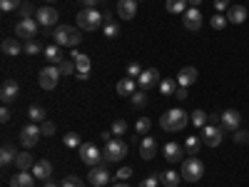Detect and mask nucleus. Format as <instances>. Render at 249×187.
Listing matches in <instances>:
<instances>
[{"label":"nucleus","mask_w":249,"mask_h":187,"mask_svg":"<svg viewBox=\"0 0 249 187\" xmlns=\"http://www.w3.org/2000/svg\"><path fill=\"white\" fill-rule=\"evenodd\" d=\"M187 122H190V115H187L182 108H172L160 117V128L164 132H182L187 128Z\"/></svg>","instance_id":"f257e3e1"},{"label":"nucleus","mask_w":249,"mask_h":187,"mask_svg":"<svg viewBox=\"0 0 249 187\" xmlns=\"http://www.w3.org/2000/svg\"><path fill=\"white\" fill-rule=\"evenodd\" d=\"M53 35H55V43H57L60 48H77V45L82 43V35H80L72 25H57Z\"/></svg>","instance_id":"f03ea898"},{"label":"nucleus","mask_w":249,"mask_h":187,"mask_svg":"<svg viewBox=\"0 0 249 187\" xmlns=\"http://www.w3.org/2000/svg\"><path fill=\"white\" fill-rule=\"evenodd\" d=\"M179 172H182V180H187V182H199L204 175V162L199 157H184Z\"/></svg>","instance_id":"7ed1b4c3"},{"label":"nucleus","mask_w":249,"mask_h":187,"mask_svg":"<svg viewBox=\"0 0 249 187\" xmlns=\"http://www.w3.org/2000/svg\"><path fill=\"white\" fill-rule=\"evenodd\" d=\"M77 25L82 30H97V28H102V13L97 8H82L77 13Z\"/></svg>","instance_id":"20e7f679"},{"label":"nucleus","mask_w":249,"mask_h":187,"mask_svg":"<svg viewBox=\"0 0 249 187\" xmlns=\"http://www.w3.org/2000/svg\"><path fill=\"white\" fill-rule=\"evenodd\" d=\"M77 150H80V160L85 162L88 168H97V165H105V155L97 150V145H95V142H82Z\"/></svg>","instance_id":"39448f33"},{"label":"nucleus","mask_w":249,"mask_h":187,"mask_svg":"<svg viewBox=\"0 0 249 187\" xmlns=\"http://www.w3.org/2000/svg\"><path fill=\"white\" fill-rule=\"evenodd\" d=\"M102 155H105V162H120L124 155H127V142L115 137L110 142H105V150H102Z\"/></svg>","instance_id":"423d86ee"},{"label":"nucleus","mask_w":249,"mask_h":187,"mask_svg":"<svg viewBox=\"0 0 249 187\" xmlns=\"http://www.w3.org/2000/svg\"><path fill=\"white\" fill-rule=\"evenodd\" d=\"M60 68L57 65H48L37 73V82H40V88L43 90H55L57 88V82H60Z\"/></svg>","instance_id":"0eeeda50"},{"label":"nucleus","mask_w":249,"mask_h":187,"mask_svg":"<svg viewBox=\"0 0 249 187\" xmlns=\"http://www.w3.org/2000/svg\"><path fill=\"white\" fill-rule=\"evenodd\" d=\"M37 20H30V18H23L20 23L15 25V37H20V40H35V35H37Z\"/></svg>","instance_id":"6e6552de"},{"label":"nucleus","mask_w":249,"mask_h":187,"mask_svg":"<svg viewBox=\"0 0 249 187\" xmlns=\"http://www.w3.org/2000/svg\"><path fill=\"white\" fill-rule=\"evenodd\" d=\"M224 140V130L217 128V125H204L202 128V142L207 145V148H219Z\"/></svg>","instance_id":"1a4fd4ad"},{"label":"nucleus","mask_w":249,"mask_h":187,"mask_svg":"<svg viewBox=\"0 0 249 187\" xmlns=\"http://www.w3.org/2000/svg\"><path fill=\"white\" fill-rule=\"evenodd\" d=\"M57 18H60V13L55 8H50V5H43V8L35 10V20L43 28H57Z\"/></svg>","instance_id":"9d476101"},{"label":"nucleus","mask_w":249,"mask_h":187,"mask_svg":"<svg viewBox=\"0 0 249 187\" xmlns=\"http://www.w3.org/2000/svg\"><path fill=\"white\" fill-rule=\"evenodd\" d=\"M160 82H162V77H160V70L157 68H150V70H142V75L137 77V85H140V90H152V88H160Z\"/></svg>","instance_id":"9b49d317"},{"label":"nucleus","mask_w":249,"mask_h":187,"mask_svg":"<svg viewBox=\"0 0 249 187\" xmlns=\"http://www.w3.org/2000/svg\"><path fill=\"white\" fill-rule=\"evenodd\" d=\"M43 137V132H40V128L33 122V125H25L23 130H20V145H23L25 150H30V148H35L37 145V140Z\"/></svg>","instance_id":"f8f14e48"},{"label":"nucleus","mask_w":249,"mask_h":187,"mask_svg":"<svg viewBox=\"0 0 249 187\" xmlns=\"http://www.w3.org/2000/svg\"><path fill=\"white\" fill-rule=\"evenodd\" d=\"M239 125H242V115L237 110H224L222 112V120H219V128L227 132H237L239 130Z\"/></svg>","instance_id":"ddd939ff"},{"label":"nucleus","mask_w":249,"mask_h":187,"mask_svg":"<svg viewBox=\"0 0 249 187\" xmlns=\"http://www.w3.org/2000/svg\"><path fill=\"white\" fill-rule=\"evenodd\" d=\"M88 180H90V185H92V187H105V185L112 180V175L107 172L105 165H97V168H90Z\"/></svg>","instance_id":"4468645a"},{"label":"nucleus","mask_w":249,"mask_h":187,"mask_svg":"<svg viewBox=\"0 0 249 187\" xmlns=\"http://www.w3.org/2000/svg\"><path fill=\"white\" fill-rule=\"evenodd\" d=\"M182 23H184V28H187V30L197 33V30L202 28V13H199L197 8H187V10H184V15H182Z\"/></svg>","instance_id":"2eb2a0df"},{"label":"nucleus","mask_w":249,"mask_h":187,"mask_svg":"<svg viewBox=\"0 0 249 187\" xmlns=\"http://www.w3.org/2000/svg\"><path fill=\"white\" fill-rule=\"evenodd\" d=\"M20 95V88L15 80H5L3 88H0V100H3V105H10V102H15Z\"/></svg>","instance_id":"dca6fc26"},{"label":"nucleus","mask_w":249,"mask_h":187,"mask_svg":"<svg viewBox=\"0 0 249 187\" xmlns=\"http://www.w3.org/2000/svg\"><path fill=\"white\" fill-rule=\"evenodd\" d=\"M197 68H192V65H187V68H182L179 73H177V85H182V88H190V85H195L197 82Z\"/></svg>","instance_id":"f3484780"},{"label":"nucleus","mask_w":249,"mask_h":187,"mask_svg":"<svg viewBox=\"0 0 249 187\" xmlns=\"http://www.w3.org/2000/svg\"><path fill=\"white\" fill-rule=\"evenodd\" d=\"M117 15L122 20H132L137 15V0H117Z\"/></svg>","instance_id":"a211bd4d"},{"label":"nucleus","mask_w":249,"mask_h":187,"mask_svg":"<svg viewBox=\"0 0 249 187\" xmlns=\"http://www.w3.org/2000/svg\"><path fill=\"white\" fill-rule=\"evenodd\" d=\"M33 175H35L37 180H50V177H53V162H50V160H37V162L33 165Z\"/></svg>","instance_id":"6ab92c4d"},{"label":"nucleus","mask_w":249,"mask_h":187,"mask_svg":"<svg viewBox=\"0 0 249 187\" xmlns=\"http://www.w3.org/2000/svg\"><path fill=\"white\" fill-rule=\"evenodd\" d=\"M184 155L187 152L179 148L177 142H167V145H164V160H167V162H182Z\"/></svg>","instance_id":"aec40b11"},{"label":"nucleus","mask_w":249,"mask_h":187,"mask_svg":"<svg viewBox=\"0 0 249 187\" xmlns=\"http://www.w3.org/2000/svg\"><path fill=\"white\" fill-rule=\"evenodd\" d=\"M224 15H227V20H230L232 25H242L247 20V8L244 5H230V10H227Z\"/></svg>","instance_id":"412c9836"},{"label":"nucleus","mask_w":249,"mask_h":187,"mask_svg":"<svg viewBox=\"0 0 249 187\" xmlns=\"http://www.w3.org/2000/svg\"><path fill=\"white\" fill-rule=\"evenodd\" d=\"M155 152H157V142H155V137L144 135V137H142V145H140V155H142V160H152Z\"/></svg>","instance_id":"4be33fe9"},{"label":"nucleus","mask_w":249,"mask_h":187,"mask_svg":"<svg viewBox=\"0 0 249 187\" xmlns=\"http://www.w3.org/2000/svg\"><path fill=\"white\" fill-rule=\"evenodd\" d=\"M72 60H75V68H77V73H82V75H90V57L85 55V53H72Z\"/></svg>","instance_id":"5701e85b"},{"label":"nucleus","mask_w":249,"mask_h":187,"mask_svg":"<svg viewBox=\"0 0 249 187\" xmlns=\"http://www.w3.org/2000/svg\"><path fill=\"white\" fill-rule=\"evenodd\" d=\"M202 137H197V135H190L184 140V152L190 155V157H197V152H199V148H202Z\"/></svg>","instance_id":"b1692460"},{"label":"nucleus","mask_w":249,"mask_h":187,"mask_svg":"<svg viewBox=\"0 0 249 187\" xmlns=\"http://www.w3.org/2000/svg\"><path fill=\"white\" fill-rule=\"evenodd\" d=\"M18 40H20V37H5V40H3V53H5V55L15 57V55L23 53V45H20Z\"/></svg>","instance_id":"393cba45"},{"label":"nucleus","mask_w":249,"mask_h":187,"mask_svg":"<svg viewBox=\"0 0 249 187\" xmlns=\"http://www.w3.org/2000/svg\"><path fill=\"white\" fill-rule=\"evenodd\" d=\"M10 187H35V180H33V175H28V172L20 170L18 175H13Z\"/></svg>","instance_id":"a878e982"},{"label":"nucleus","mask_w":249,"mask_h":187,"mask_svg":"<svg viewBox=\"0 0 249 187\" xmlns=\"http://www.w3.org/2000/svg\"><path fill=\"white\" fill-rule=\"evenodd\" d=\"M160 182L164 187H177L182 182V172H175V170H167V172H162L160 175Z\"/></svg>","instance_id":"bb28decb"},{"label":"nucleus","mask_w":249,"mask_h":187,"mask_svg":"<svg viewBox=\"0 0 249 187\" xmlns=\"http://www.w3.org/2000/svg\"><path fill=\"white\" fill-rule=\"evenodd\" d=\"M45 57H48V62H50V65H60V62L65 60V57H62V50H60V45H57V43L45 48Z\"/></svg>","instance_id":"cd10ccee"},{"label":"nucleus","mask_w":249,"mask_h":187,"mask_svg":"<svg viewBox=\"0 0 249 187\" xmlns=\"http://www.w3.org/2000/svg\"><path fill=\"white\" fill-rule=\"evenodd\" d=\"M35 165V160H33V155L30 152H18V157H15V168L18 170H23V172H28L30 168Z\"/></svg>","instance_id":"c85d7f7f"},{"label":"nucleus","mask_w":249,"mask_h":187,"mask_svg":"<svg viewBox=\"0 0 249 187\" xmlns=\"http://www.w3.org/2000/svg\"><path fill=\"white\" fill-rule=\"evenodd\" d=\"M135 77H122L117 82V95H135Z\"/></svg>","instance_id":"c756f323"},{"label":"nucleus","mask_w":249,"mask_h":187,"mask_svg":"<svg viewBox=\"0 0 249 187\" xmlns=\"http://www.w3.org/2000/svg\"><path fill=\"white\" fill-rule=\"evenodd\" d=\"M164 8H167V13H172V15H184L187 0H167V3H164Z\"/></svg>","instance_id":"7c9ffc66"},{"label":"nucleus","mask_w":249,"mask_h":187,"mask_svg":"<svg viewBox=\"0 0 249 187\" xmlns=\"http://www.w3.org/2000/svg\"><path fill=\"white\" fill-rule=\"evenodd\" d=\"M15 157H18V152L10 148V145H5V148L0 150V165H3V168H8L10 162H15Z\"/></svg>","instance_id":"2f4dec72"},{"label":"nucleus","mask_w":249,"mask_h":187,"mask_svg":"<svg viewBox=\"0 0 249 187\" xmlns=\"http://www.w3.org/2000/svg\"><path fill=\"white\" fill-rule=\"evenodd\" d=\"M177 88H179L177 80H172V77H164V80L160 82V93H162V95H175Z\"/></svg>","instance_id":"473e14b6"},{"label":"nucleus","mask_w":249,"mask_h":187,"mask_svg":"<svg viewBox=\"0 0 249 187\" xmlns=\"http://www.w3.org/2000/svg\"><path fill=\"white\" fill-rule=\"evenodd\" d=\"M28 117H30L33 122H45L48 112H45V108H40V105H33V108L28 110Z\"/></svg>","instance_id":"72a5a7b5"},{"label":"nucleus","mask_w":249,"mask_h":187,"mask_svg":"<svg viewBox=\"0 0 249 187\" xmlns=\"http://www.w3.org/2000/svg\"><path fill=\"white\" fill-rule=\"evenodd\" d=\"M150 128H152V120L150 117H140L135 122V132L137 135H150Z\"/></svg>","instance_id":"f704fd0d"},{"label":"nucleus","mask_w":249,"mask_h":187,"mask_svg":"<svg viewBox=\"0 0 249 187\" xmlns=\"http://www.w3.org/2000/svg\"><path fill=\"white\" fill-rule=\"evenodd\" d=\"M190 120H192V125H195V128H204V125H207V120H210V115H207L204 110H195V112L190 115Z\"/></svg>","instance_id":"c9c22d12"},{"label":"nucleus","mask_w":249,"mask_h":187,"mask_svg":"<svg viewBox=\"0 0 249 187\" xmlns=\"http://www.w3.org/2000/svg\"><path fill=\"white\" fill-rule=\"evenodd\" d=\"M210 25H212V30H224L227 25H230V20H227V15L217 13V15H212V20H210Z\"/></svg>","instance_id":"e433bc0d"},{"label":"nucleus","mask_w":249,"mask_h":187,"mask_svg":"<svg viewBox=\"0 0 249 187\" xmlns=\"http://www.w3.org/2000/svg\"><path fill=\"white\" fill-rule=\"evenodd\" d=\"M62 142H65V148H80V145H82L77 132H68L65 137H62Z\"/></svg>","instance_id":"4c0bfd02"},{"label":"nucleus","mask_w":249,"mask_h":187,"mask_svg":"<svg viewBox=\"0 0 249 187\" xmlns=\"http://www.w3.org/2000/svg\"><path fill=\"white\" fill-rule=\"evenodd\" d=\"M57 68H60V73H62V75H75V70H77V68H75V60H72V57H70V60H62Z\"/></svg>","instance_id":"58836bf2"},{"label":"nucleus","mask_w":249,"mask_h":187,"mask_svg":"<svg viewBox=\"0 0 249 187\" xmlns=\"http://www.w3.org/2000/svg\"><path fill=\"white\" fill-rule=\"evenodd\" d=\"M110 132H112L115 137L124 135V132H127V122H124V120H115V122H112V128H110Z\"/></svg>","instance_id":"ea45409f"},{"label":"nucleus","mask_w":249,"mask_h":187,"mask_svg":"<svg viewBox=\"0 0 249 187\" xmlns=\"http://www.w3.org/2000/svg\"><path fill=\"white\" fill-rule=\"evenodd\" d=\"M20 5H23V0H0V10H5V13L18 10Z\"/></svg>","instance_id":"a19ab883"},{"label":"nucleus","mask_w":249,"mask_h":187,"mask_svg":"<svg viewBox=\"0 0 249 187\" xmlns=\"http://www.w3.org/2000/svg\"><path fill=\"white\" fill-rule=\"evenodd\" d=\"M40 132H43V137H53V135H55V122H53V120L40 122Z\"/></svg>","instance_id":"79ce46f5"},{"label":"nucleus","mask_w":249,"mask_h":187,"mask_svg":"<svg viewBox=\"0 0 249 187\" xmlns=\"http://www.w3.org/2000/svg\"><path fill=\"white\" fill-rule=\"evenodd\" d=\"M60 187H85V185H82V180L77 175H68L65 180L60 182Z\"/></svg>","instance_id":"37998d69"},{"label":"nucleus","mask_w":249,"mask_h":187,"mask_svg":"<svg viewBox=\"0 0 249 187\" xmlns=\"http://www.w3.org/2000/svg\"><path fill=\"white\" fill-rule=\"evenodd\" d=\"M132 105L135 108H144V105H147V95H144V90H137L132 95Z\"/></svg>","instance_id":"c03bdc74"},{"label":"nucleus","mask_w":249,"mask_h":187,"mask_svg":"<svg viewBox=\"0 0 249 187\" xmlns=\"http://www.w3.org/2000/svg\"><path fill=\"white\" fill-rule=\"evenodd\" d=\"M232 137H234V142H237V145H247V142H249V132H247V130H242V128H239L237 132H232Z\"/></svg>","instance_id":"a18cd8bd"},{"label":"nucleus","mask_w":249,"mask_h":187,"mask_svg":"<svg viewBox=\"0 0 249 187\" xmlns=\"http://www.w3.org/2000/svg\"><path fill=\"white\" fill-rule=\"evenodd\" d=\"M23 53H28V55H37V53H40L37 40H28V43L23 45Z\"/></svg>","instance_id":"49530a36"},{"label":"nucleus","mask_w":249,"mask_h":187,"mask_svg":"<svg viewBox=\"0 0 249 187\" xmlns=\"http://www.w3.org/2000/svg\"><path fill=\"white\" fill-rule=\"evenodd\" d=\"M140 187H160V177L157 175H150V177H144L140 182Z\"/></svg>","instance_id":"de8ad7c7"},{"label":"nucleus","mask_w":249,"mask_h":187,"mask_svg":"<svg viewBox=\"0 0 249 187\" xmlns=\"http://www.w3.org/2000/svg\"><path fill=\"white\" fill-rule=\"evenodd\" d=\"M127 75H130V77H135V80H137V77H140V75H142V68H140V65H137V62H130V65H127Z\"/></svg>","instance_id":"09e8293b"},{"label":"nucleus","mask_w":249,"mask_h":187,"mask_svg":"<svg viewBox=\"0 0 249 187\" xmlns=\"http://www.w3.org/2000/svg\"><path fill=\"white\" fill-rule=\"evenodd\" d=\"M102 30H105V35H107V37H117V35H120V28H117L115 23H110V25H102Z\"/></svg>","instance_id":"8fccbe9b"},{"label":"nucleus","mask_w":249,"mask_h":187,"mask_svg":"<svg viewBox=\"0 0 249 187\" xmlns=\"http://www.w3.org/2000/svg\"><path fill=\"white\" fill-rule=\"evenodd\" d=\"M230 5H232L230 0H214V10L217 13H227V10H230Z\"/></svg>","instance_id":"3c124183"},{"label":"nucleus","mask_w":249,"mask_h":187,"mask_svg":"<svg viewBox=\"0 0 249 187\" xmlns=\"http://www.w3.org/2000/svg\"><path fill=\"white\" fill-rule=\"evenodd\" d=\"M115 177H117V180H130V177H132V168H120V170L115 172Z\"/></svg>","instance_id":"603ef678"},{"label":"nucleus","mask_w":249,"mask_h":187,"mask_svg":"<svg viewBox=\"0 0 249 187\" xmlns=\"http://www.w3.org/2000/svg\"><path fill=\"white\" fill-rule=\"evenodd\" d=\"M175 97L182 102V100H187V97H190V93H187V88H182V85H179V88H177V93H175Z\"/></svg>","instance_id":"864d4df0"},{"label":"nucleus","mask_w":249,"mask_h":187,"mask_svg":"<svg viewBox=\"0 0 249 187\" xmlns=\"http://www.w3.org/2000/svg\"><path fill=\"white\" fill-rule=\"evenodd\" d=\"M0 122H10V108L3 105V110H0Z\"/></svg>","instance_id":"5fc2aeb1"},{"label":"nucleus","mask_w":249,"mask_h":187,"mask_svg":"<svg viewBox=\"0 0 249 187\" xmlns=\"http://www.w3.org/2000/svg\"><path fill=\"white\" fill-rule=\"evenodd\" d=\"M18 10H20V15H23V18H28V15L33 13V5H30V3H23V5H20Z\"/></svg>","instance_id":"6e6d98bb"},{"label":"nucleus","mask_w":249,"mask_h":187,"mask_svg":"<svg viewBox=\"0 0 249 187\" xmlns=\"http://www.w3.org/2000/svg\"><path fill=\"white\" fill-rule=\"evenodd\" d=\"M110 23H112V13L105 10V13H102V25H110Z\"/></svg>","instance_id":"4d7b16f0"},{"label":"nucleus","mask_w":249,"mask_h":187,"mask_svg":"<svg viewBox=\"0 0 249 187\" xmlns=\"http://www.w3.org/2000/svg\"><path fill=\"white\" fill-rule=\"evenodd\" d=\"M97 3H100V0H82V5H85V8H97Z\"/></svg>","instance_id":"13d9d810"},{"label":"nucleus","mask_w":249,"mask_h":187,"mask_svg":"<svg viewBox=\"0 0 249 187\" xmlns=\"http://www.w3.org/2000/svg\"><path fill=\"white\" fill-rule=\"evenodd\" d=\"M97 137H100L102 142H110V140H112V132H100Z\"/></svg>","instance_id":"bf43d9fd"},{"label":"nucleus","mask_w":249,"mask_h":187,"mask_svg":"<svg viewBox=\"0 0 249 187\" xmlns=\"http://www.w3.org/2000/svg\"><path fill=\"white\" fill-rule=\"evenodd\" d=\"M202 3V0H187V5H190V8H197Z\"/></svg>","instance_id":"052dcab7"},{"label":"nucleus","mask_w":249,"mask_h":187,"mask_svg":"<svg viewBox=\"0 0 249 187\" xmlns=\"http://www.w3.org/2000/svg\"><path fill=\"white\" fill-rule=\"evenodd\" d=\"M43 187H60V185H55L53 180H45V185H43Z\"/></svg>","instance_id":"680f3d73"},{"label":"nucleus","mask_w":249,"mask_h":187,"mask_svg":"<svg viewBox=\"0 0 249 187\" xmlns=\"http://www.w3.org/2000/svg\"><path fill=\"white\" fill-rule=\"evenodd\" d=\"M112 187H130V185H124V182H115Z\"/></svg>","instance_id":"e2e57ef3"},{"label":"nucleus","mask_w":249,"mask_h":187,"mask_svg":"<svg viewBox=\"0 0 249 187\" xmlns=\"http://www.w3.org/2000/svg\"><path fill=\"white\" fill-rule=\"evenodd\" d=\"M45 3H55V0H45Z\"/></svg>","instance_id":"0e129e2a"}]
</instances>
